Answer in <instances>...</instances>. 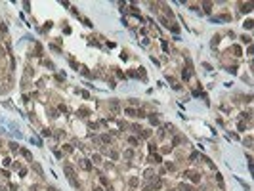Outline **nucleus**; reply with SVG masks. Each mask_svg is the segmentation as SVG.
I'll return each instance as SVG.
<instances>
[{"label": "nucleus", "instance_id": "obj_8", "mask_svg": "<svg viewBox=\"0 0 254 191\" xmlns=\"http://www.w3.org/2000/svg\"><path fill=\"white\" fill-rule=\"evenodd\" d=\"M101 141H103V143H109L111 138H109V136H101Z\"/></svg>", "mask_w": 254, "mask_h": 191}, {"label": "nucleus", "instance_id": "obj_10", "mask_svg": "<svg viewBox=\"0 0 254 191\" xmlns=\"http://www.w3.org/2000/svg\"><path fill=\"white\" fill-rule=\"evenodd\" d=\"M35 170H36V172H38V174H40V176H42V168H40V166H38V164H35Z\"/></svg>", "mask_w": 254, "mask_h": 191}, {"label": "nucleus", "instance_id": "obj_3", "mask_svg": "<svg viewBox=\"0 0 254 191\" xmlns=\"http://www.w3.org/2000/svg\"><path fill=\"white\" fill-rule=\"evenodd\" d=\"M124 113H126V115H130V117H138V111H136V109H130V107L126 109Z\"/></svg>", "mask_w": 254, "mask_h": 191}, {"label": "nucleus", "instance_id": "obj_6", "mask_svg": "<svg viewBox=\"0 0 254 191\" xmlns=\"http://www.w3.org/2000/svg\"><path fill=\"white\" fill-rule=\"evenodd\" d=\"M250 10H252V4H245L243 6V12H250Z\"/></svg>", "mask_w": 254, "mask_h": 191}, {"label": "nucleus", "instance_id": "obj_7", "mask_svg": "<svg viewBox=\"0 0 254 191\" xmlns=\"http://www.w3.org/2000/svg\"><path fill=\"white\" fill-rule=\"evenodd\" d=\"M189 178H191L193 182H199V176H197V174H189Z\"/></svg>", "mask_w": 254, "mask_h": 191}, {"label": "nucleus", "instance_id": "obj_11", "mask_svg": "<svg viewBox=\"0 0 254 191\" xmlns=\"http://www.w3.org/2000/svg\"><path fill=\"white\" fill-rule=\"evenodd\" d=\"M48 191H58V189H55V187H50V189H48Z\"/></svg>", "mask_w": 254, "mask_h": 191}, {"label": "nucleus", "instance_id": "obj_4", "mask_svg": "<svg viewBox=\"0 0 254 191\" xmlns=\"http://www.w3.org/2000/svg\"><path fill=\"white\" fill-rule=\"evenodd\" d=\"M149 121H151V124H159V119H157L155 115H151V117H149Z\"/></svg>", "mask_w": 254, "mask_h": 191}, {"label": "nucleus", "instance_id": "obj_2", "mask_svg": "<svg viewBox=\"0 0 254 191\" xmlns=\"http://www.w3.org/2000/svg\"><path fill=\"white\" fill-rule=\"evenodd\" d=\"M63 168H65V172H67V176H69V178H73V176H75V170H73L71 166H69V164H65Z\"/></svg>", "mask_w": 254, "mask_h": 191}, {"label": "nucleus", "instance_id": "obj_5", "mask_svg": "<svg viewBox=\"0 0 254 191\" xmlns=\"http://www.w3.org/2000/svg\"><path fill=\"white\" fill-rule=\"evenodd\" d=\"M82 166H84V168H86V170H90V168H92V164L88 163V160H82Z\"/></svg>", "mask_w": 254, "mask_h": 191}, {"label": "nucleus", "instance_id": "obj_9", "mask_svg": "<svg viewBox=\"0 0 254 191\" xmlns=\"http://www.w3.org/2000/svg\"><path fill=\"white\" fill-rule=\"evenodd\" d=\"M21 153H23V155H25V157H27V159H31V153H29V151H27V149H23V151H21Z\"/></svg>", "mask_w": 254, "mask_h": 191}, {"label": "nucleus", "instance_id": "obj_1", "mask_svg": "<svg viewBox=\"0 0 254 191\" xmlns=\"http://www.w3.org/2000/svg\"><path fill=\"white\" fill-rule=\"evenodd\" d=\"M111 111H113V115H117V113H119V101H117V99H113V101H111Z\"/></svg>", "mask_w": 254, "mask_h": 191}]
</instances>
